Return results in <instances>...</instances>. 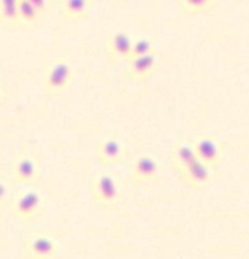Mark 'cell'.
Returning <instances> with one entry per match:
<instances>
[{"label": "cell", "mask_w": 249, "mask_h": 259, "mask_svg": "<svg viewBox=\"0 0 249 259\" xmlns=\"http://www.w3.org/2000/svg\"><path fill=\"white\" fill-rule=\"evenodd\" d=\"M90 194L94 201L104 207H115L120 200V187L110 174H98L90 180Z\"/></svg>", "instance_id": "obj_2"}, {"label": "cell", "mask_w": 249, "mask_h": 259, "mask_svg": "<svg viewBox=\"0 0 249 259\" xmlns=\"http://www.w3.org/2000/svg\"><path fill=\"white\" fill-rule=\"evenodd\" d=\"M13 210L23 219H33L38 217L43 209V199L35 190L23 191L15 195L12 201Z\"/></svg>", "instance_id": "obj_4"}, {"label": "cell", "mask_w": 249, "mask_h": 259, "mask_svg": "<svg viewBox=\"0 0 249 259\" xmlns=\"http://www.w3.org/2000/svg\"><path fill=\"white\" fill-rule=\"evenodd\" d=\"M72 67L63 58H57L50 62L43 73V90L48 96H56L72 83Z\"/></svg>", "instance_id": "obj_1"}, {"label": "cell", "mask_w": 249, "mask_h": 259, "mask_svg": "<svg viewBox=\"0 0 249 259\" xmlns=\"http://www.w3.org/2000/svg\"><path fill=\"white\" fill-rule=\"evenodd\" d=\"M127 153H128L127 147L114 137L101 139L95 149V157L101 164L118 163L126 158Z\"/></svg>", "instance_id": "obj_6"}, {"label": "cell", "mask_w": 249, "mask_h": 259, "mask_svg": "<svg viewBox=\"0 0 249 259\" xmlns=\"http://www.w3.org/2000/svg\"><path fill=\"white\" fill-rule=\"evenodd\" d=\"M94 3L91 0H61L58 2V12L67 19H80L90 14Z\"/></svg>", "instance_id": "obj_12"}, {"label": "cell", "mask_w": 249, "mask_h": 259, "mask_svg": "<svg viewBox=\"0 0 249 259\" xmlns=\"http://www.w3.org/2000/svg\"><path fill=\"white\" fill-rule=\"evenodd\" d=\"M156 50V46H154L153 40L151 38L147 37H139L133 39V45H132V51H131V57H138V56H144L148 55V53L154 52Z\"/></svg>", "instance_id": "obj_17"}, {"label": "cell", "mask_w": 249, "mask_h": 259, "mask_svg": "<svg viewBox=\"0 0 249 259\" xmlns=\"http://www.w3.org/2000/svg\"><path fill=\"white\" fill-rule=\"evenodd\" d=\"M196 159L197 157L196 153H195L194 146H192V143H187V142L176 143L174 148L171 149V153H170V161L174 164L175 168L177 169V172L184 169L185 167L191 164Z\"/></svg>", "instance_id": "obj_13"}, {"label": "cell", "mask_w": 249, "mask_h": 259, "mask_svg": "<svg viewBox=\"0 0 249 259\" xmlns=\"http://www.w3.org/2000/svg\"><path fill=\"white\" fill-rule=\"evenodd\" d=\"M159 166L157 159L151 156H141L134 159L129 169L128 177L132 182H149L157 179Z\"/></svg>", "instance_id": "obj_8"}, {"label": "cell", "mask_w": 249, "mask_h": 259, "mask_svg": "<svg viewBox=\"0 0 249 259\" xmlns=\"http://www.w3.org/2000/svg\"><path fill=\"white\" fill-rule=\"evenodd\" d=\"M133 38L124 30H118L108 35L105 40V52L111 62H118L120 60L128 61L131 57Z\"/></svg>", "instance_id": "obj_5"}, {"label": "cell", "mask_w": 249, "mask_h": 259, "mask_svg": "<svg viewBox=\"0 0 249 259\" xmlns=\"http://www.w3.org/2000/svg\"><path fill=\"white\" fill-rule=\"evenodd\" d=\"M17 4L20 25L35 24L42 19L32 5L30 0H17Z\"/></svg>", "instance_id": "obj_15"}, {"label": "cell", "mask_w": 249, "mask_h": 259, "mask_svg": "<svg viewBox=\"0 0 249 259\" xmlns=\"http://www.w3.org/2000/svg\"><path fill=\"white\" fill-rule=\"evenodd\" d=\"M159 66V56L157 51L144 56L129 58L124 67V73L131 80L142 82L152 77Z\"/></svg>", "instance_id": "obj_3"}, {"label": "cell", "mask_w": 249, "mask_h": 259, "mask_svg": "<svg viewBox=\"0 0 249 259\" xmlns=\"http://www.w3.org/2000/svg\"><path fill=\"white\" fill-rule=\"evenodd\" d=\"M0 103H2V90H0Z\"/></svg>", "instance_id": "obj_20"}, {"label": "cell", "mask_w": 249, "mask_h": 259, "mask_svg": "<svg viewBox=\"0 0 249 259\" xmlns=\"http://www.w3.org/2000/svg\"><path fill=\"white\" fill-rule=\"evenodd\" d=\"M179 175L189 186L194 189H201L206 186L214 177V167H210L209 164L196 159L184 169L179 171Z\"/></svg>", "instance_id": "obj_7"}, {"label": "cell", "mask_w": 249, "mask_h": 259, "mask_svg": "<svg viewBox=\"0 0 249 259\" xmlns=\"http://www.w3.org/2000/svg\"><path fill=\"white\" fill-rule=\"evenodd\" d=\"M12 175L13 179L20 184L34 182L39 176L38 162L29 156H20L13 164Z\"/></svg>", "instance_id": "obj_11"}, {"label": "cell", "mask_w": 249, "mask_h": 259, "mask_svg": "<svg viewBox=\"0 0 249 259\" xmlns=\"http://www.w3.org/2000/svg\"><path fill=\"white\" fill-rule=\"evenodd\" d=\"M176 4L184 13L190 15L209 12L217 5L214 0H177Z\"/></svg>", "instance_id": "obj_14"}, {"label": "cell", "mask_w": 249, "mask_h": 259, "mask_svg": "<svg viewBox=\"0 0 249 259\" xmlns=\"http://www.w3.org/2000/svg\"><path fill=\"white\" fill-rule=\"evenodd\" d=\"M10 194H9V187L0 181V206H4L9 202Z\"/></svg>", "instance_id": "obj_19"}, {"label": "cell", "mask_w": 249, "mask_h": 259, "mask_svg": "<svg viewBox=\"0 0 249 259\" xmlns=\"http://www.w3.org/2000/svg\"><path fill=\"white\" fill-rule=\"evenodd\" d=\"M32 5L34 7V9L37 10V13L39 14L40 18L45 17L48 12L51 10L52 7V3L50 0H30Z\"/></svg>", "instance_id": "obj_18"}, {"label": "cell", "mask_w": 249, "mask_h": 259, "mask_svg": "<svg viewBox=\"0 0 249 259\" xmlns=\"http://www.w3.org/2000/svg\"><path fill=\"white\" fill-rule=\"evenodd\" d=\"M58 252V244L47 235H37L27 244L25 254L28 259H55Z\"/></svg>", "instance_id": "obj_10"}, {"label": "cell", "mask_w": 249, "mask_h": 259, "mask_svg": "<svg viewBox=\"0 0 249 259\" xmlns=\"http://www.w3.org/2000/svg\"><path fill=\"white\" fill-rule=\"evenodd\" d=\"M195 153L199 161L209 164L210 167H215L222 162L223 148L218 141L210 137H199L192 143Z\"/></svg>", "instance_id": "obj_9"}, {"label": "cell", "mask_w": 249, "mask_h": 259, "mask_svg": "<svg viewBox=\"0 0 249 259\" xmlns=\"http://www.w3.org/2000/svg\"><path fill=\"white\" fill-rule=\"evenodd\" d=\"M0 22L20 25L17 0H0Z\"/></svg>", "instance_id": "obj_16"}]
</instances>
